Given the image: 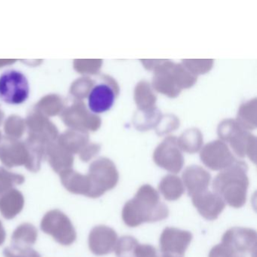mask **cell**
Returning <instances> with one entry per match:
<instances>
[{"instance_id":"8","label":"cell","mask_w":257,"mask_h":257,"mask_svg":"<svg viewBox=\"0 0 257 257\" xmlns=\"http://www.w3.org/2000/svg\"><path fill=\"white\" fill-rule=\"evenodd\" d=\"M103 82L92 87L88 94V106L94 114L109 111L119 95L120 88L116 80L109 76H103Z\"/></svg>"},{"instance_id":"18","label":"cell","mask_w":257,"mask_h":257,"mask_svg":"<svg viewBox=\"0 0 257 257\" xmlns=\"http://www.w3.org/2000/svg\"><path fill=\"white\" fill-rule=\"evenodd\" d=\"M162 114L157 107L138 109L133 117V124L140 132H147L156 128Z\"/></svg>"},{"instance_id":"30","label":"cell","mask_w":257,"mask_h":257,"mask_svg":"<svg viewBox=\"0 0 257 257\" xmlns=\"http://www.w3.org/2000/svg\"><path fill=\"white\" fill-rule=\"evenodd\" d=\"M6 237H7V233H6V230L2 222L0 220V246L4 244L6 240Z\"/></svg>"},{"instance_id":"6","label":"cell","mask_w":257,"mask_h":257,"mask_svg":"<svg viewBox=\"0 0 257 257\" xmlns=\"http://www.w3.org/2000/svg\"><path fill=\"white\" fill-rule=\"evenodd\" d=\"M88 177L91 183L89 198H97L116 186L119 175L115 164L102 158L91 165Z\"/></svg>"},{"instance_id":"9","label":"cell","mask_w":257,"mask_h":257,"mask_svg":"<svg viewBox=\"0 0 257 257\" xmlns=\"http://www.w3.org/2000/svg\"><path fill=\"white\" fill-rule=\"evenodd\" d=\"M153 161L158 166L169 172H180L184 165V158L177 144V138L169 136L165 138L154 150Z\"/></svg>"},{"instance_id":"25","label":"cell","mask_w":257,"mask_h":257,"mask_svg":"<svg viewBox=\"0 0 257 257\" xmlns=\"http://www.w3.org/2000/svg\"><path fill=\"white\" fill-rule=\"evenodd\" d=\"M182 64L194 76L206 74L212 70L214 64L213 59L182 60Z\"/></svg>"},{"instance_id":"21","label":"cell","mask_w":257,"mask_h":257,"mask_svg":"<svg viewBox=\"0 0 257 257\" xmlns=\"http://www.w3.org/2000/svg\"><path fill=\"white\" fill-rule=\"evenodd\" d=\"M256 103L255 97L242 103L237 111L236 121L242 128L247 132L256 128Z\"/></svg>"},{"instance_id":"16","label":"cell","mask_w":257,"mask_h":257,"mask_svg":"<svg viewBox=\"0 0 257 257\" xmlns=\"http://www.w3.org/2000/svg\"><path fill=\"white\" fill-rule=\"evenodd\" d=\"M24 206L25 197L16 188L0 195V213L5 219H14L22 211Z\"/></svg>"},{"instance_id":"2","label":"cell","mask_w":257,"mask_h":257,"mask_svg":"<svg viewBox=\"0 0 257 257\" xmlns=\"http://www.w3.org/2000/svg\"><path fill=\"white\" fill-rule=\"evenodd\" d=\"M247 170L246 164L237 159L231 166L221 171L213 180L215 193L230 207L240 208L246 203L249 186Z\"/></svg>"},{"instance_id":"28","label":"cell","mask_w":257,"mask_h":257,"mask_svg":"<svg viewBox=\"0 0 257 257\" xmlns=\"http://www.w3.org/2000/svg\"><path fill=\"white\" fill-rule=\"evenodd\" d=\"M5 257H41V255L31 246H18L12 245L4 250Z\"/></svg>"},{"instance_id":"23","label":"cell","mask_w":257,"mask_h":257,"mask_svg":"<svg viewBox=\"0 0 257 257\" xmlns=\"http://www.w3.org/2000/svg\"><path fill=\"white\" fill-rule=\"evenodd\" d=\"M38 231L31 223H23L17 227L12 235V245L18 246H31L36 243Z\"/></svg>"},{"instance_id":"26","label":"cell","mask_w":257,"mask_h":257,"mask_svg":"<svg viewBox=\"0 0 257 257\" xmlns=\"http://www.w3.org/2000/svg\"><path fill=\"white\" fill-rule=\"evenodd\" d=\"M180 126V120L172 114L162 115L156 127V132L159 136H165L177 130Z\"/></svg>"},{"instance_id":"27","label":"cell","mask_w":257,"mask_h":257,"mask_svg":"<svg viewBox=\"0 0 257 257\" xmlns=\"http://www.w3.org/2000/svg\"><path fill=\"white\" fill-rule=\"evenodd\" d=\"M25 182V177L19 174H12L4 169H0V195L21 185Z\"/></svg>"},{"instance_id":"11","label":"cell","mask_w":257,"mask_h":257,"mask_svg":"<svg viewBox=\"0 0 257 257\" xmlns=\"http://www.w3.org/2000/svg\"><path fill=\"white\" fill-rule=\"evenodd\" d=\"M173 63L170 60H162L153 71L154 76L152 82V87L154 91L170 98H176L182 91L176 84L171 73Z\"/></svg>"},{"instance_id":"29","label":"cell","mask_w":257,"mask_h":257,"mask_svg":"<svg viewBox=\"0 0 257 257\" xmlns=\"http://www.w3.org/2000/svg\"><path fill=\"white\" fill-rule=\"evenodd\" d=\"M129 257H159L157 250L150 244H141L138 242L131 252Z\"/></svg>"},{"instance_id":"12","label":"cell","mask_w":257,"mask_h":257,"mask_svg":"<svg viewBox=\"0 0 257 257\" xmlns=\"http://www.w3.org/2000/svg\"><path fill=\"white\" fill-rule=\"evenodd\" d=\"M192 240L190 231L168 227L160 237V247L162 252L175 254L183 256Z\"/></svg>"},{"instance_id":"7","label":"cell","mask_w":257,"mask_h":257,"mask_svg":"<svg viewBox=\"0 0 257 257\" xmlns=\"http://www.w3.org/2000/svg\"><path fill=\"white\" fill-rule=\"evenodd\" d=\"M40 228L52 236L60 244L70 246L76 240V231L70 218L58 209L47 212L42 219Z\"/></svg>"},{"instance_id":"10","label":"cell","mask_w":257,"mask_h":257,"mask_svg":"<svg viewBox=\"0 0 257 257\" xmlns=\"http://www.w3.org/2000/svg\"><path fill=\"white\" fill-rule=\"evenodd\" d=\"M200 158L202 163L213 171H222L237 160L228 145L220 140L211 141L202 147Z\"/></svg>"},{"instance_id":"22","label":"cell","mask_w":257,"mask_h":257,"mask_svg":"<svg viewBox=\"0 0 257 257\" xmlns=\"http://www.w3.org/2000/svg\"><path fill=\"white\" fill-rule=\"evenodd\" d=\"M159 189L168 201H177L184 192V186L180 177L167 175L159 183Z\"/></svg>"},{"instance_id":"3","label":"cell","mask_w":257,"mask_h":257,"mask_svg":"<svg viewBox=\"0 0 257 257\" xmlns=\"http://www.w3.org/2000/svg\"><path fill=\"white\" fill-rule=\"evenodd\" d=\"M219 140L229 144L239 158L247 156L254 164L256 162V138L242 128L236 120H222L217 127Z\"/></svg>"},{"instance_id":"13","label":"cell","mask_w":257,"mask_h":257,"mask_svg":"<svg viewBox=\"0 0 257 257\" xmlns=\"http://www.w3.org/2000/svg\"><path fill=\"white\" fill-rule=\"evenodd\" d=\"M118 240L116 231L106 225H97L92 228L88 237L90 250L97 255L110 253Z\"/></svg>"},{"instance_id":"24","label":"cell","mask_w":257,"mask_h":257,"mask_svg":"<svg viewBox=\"0 0 257 257\" xmlns=\"http://www.w3.org/2000/svg\"><path fill=\"white\" fill-rule=\"evenodd\" d=\"M171 70L176 84L181 91L189 89L196 83L198 77L192 75L183 64L173 63Z\"/></svg>"},{"instance_id":"4","label":"cell","mask_w":257,"mask_h":257,"mask_svg":"<svg viewBox=\"0 0 257 257\" xmlns=\"http://www.w3.org/2000/svg\"><path fill=\"white\" fill-rule=\"evenodd\" d=\"M256 239L255 230L233 227L225 231L221 245L227 257H256Z\"/></svg>"},{"instance_id":"5","label":"cell","mask_w":257,"mask_h":257,"mask_svg":"<svg viewBox=\"0 0 257 257\" xmlns=\"http://www.w3.org/2000/svg\"><path fill=\"white\" fill-rule=\"evenodd\" d=\"M28 77L21 71L9 70L0 75V100L7 104H23L30 97Z\"/></svg>"},{"instance_id":"19","label":"cell","mask_w":257,"mask_h":257,"mask_svg":"<svg viewBox=\"0 0 257 257\" xmlns=\"http://www.w3.org/2000/svg\"><path fill=\"white\" fill-rule=\"evenodd\" d=\"M134 99L138 109H149L156 107L157 96L150 82L142 80L135 86Z\"/></svg>"},{"instance_id":"14","label":"cell","mask_w":257,"mask_h":257,"mask_svg":"<svg viewBox=\"0 0 257 257\" xmlns=\"http://www.w3.org/2000/svg\"><path fill=\"white\" fill-rule=\"evenodd\" d=\"M192 204L198 213L207 220H215L223 211L225 203L215 192L206 190L192 197Z\"/></svg>"},{"instance_id":"1","label":"cell","mask_w":257,"mask_h":257,"mask_svg":"<svg viewBox=\"0 0 257 257\" xmlns=\"http://www.w3.org/2000/svg\"><path fill=\"white\" fill-rule=\"evenodd\" d=\"M168 207L161 201L159 192L150 185L140 188L133 199L123 207L122 219L129 227H137L144 222H155L166 219Z\"/></svg>"},{"instance_id":"31","label":"cell","mask_w":257,"mask_h":257,"mask_svg":"<svg viewBox=\"0 0 257 257\" xmlns=\"http://www.w3.org/2000/svg\"><path fill=\"white\" fill-rule=\"evenodd\" d=\"M162 257H183L180 256V255H175V254H171L168 253V252H165V253H163Z\"/></svg>"},{"instance_id":"15","label":"cell","mask_w":257,"mask_h":257,"mask_svg":"<svg viewBox=\"0 0 257 257\" xmlns=\"http://www.w3.org/2000/svg\"><path fill=\"white\" fill-rule=\"evenodd\" d=\"M182 177L188 195L191 197L207 190L211 180L210 173L198 165L187 167L183 171Z\"/></svg>"},{"instance_id":"17","label":"cell","mask_w":257,"mask_h":257,"mask_svg":"<svg viewBox=\"0 0 257 257\" xmlns=\"http://www.w3.org/2000/svg\"><path fill=\"white\" fill-rule=\"evenodd\" d=\"M63 186L69 192L76 195H82L89 198L91 183L88 176L75 172H67L61 176Z\"/></svg>"},{"instance_id":"20","label":"cell","mask_w":257,"mask_h":257,"mask_svg":"<svg viewBox=\"0 0 257 257\" xmlns=\"http://www.w3.org/2000/svg\"><path fill=\"white\" fill-rule=\"evenodd\" d=\"M177 144L180 150L185 153L189 154L198 153L202 148V133L195 127L187 129L177 138Z\"/></svg>"}]
</instances>
